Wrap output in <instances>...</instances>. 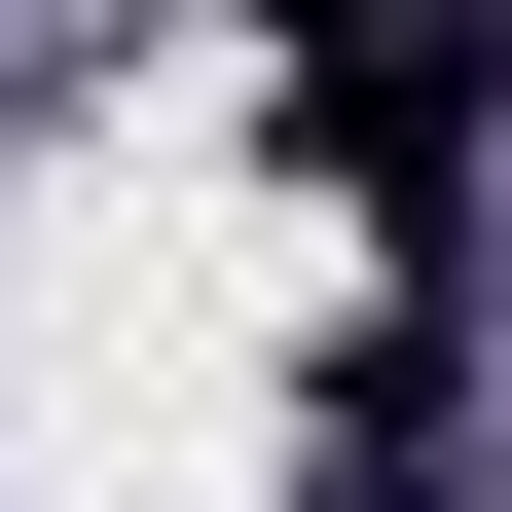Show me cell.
Returning <instances> with one entry per match:
<instances>
[{"label":"cell","mask_w":512,"mask_h":512,"mask_svg":"<svg viewBox=\"0 0 512 512\" xmlns=\"http://www.w3.org/2000/svg\"><path fill=\"white\" fill-rule=\"evenodd\" d=\"M293 147L403 220V183H476V37H293Z\"/></svg>","instance_id":"1"}]
</instances>
